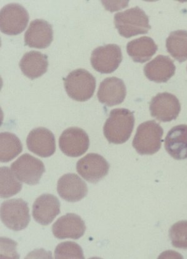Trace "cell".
<instances>
[{
	"mask_svg": "<svg viewBox=\"0 0 187 259\" xmlns=\"http://www.w3.org/2000/svg\"><path fill=\"white\" fill-rule=\"evenodd\" d=\"M168 53L182 63L187 60V31L177 30L172 32L166 40Z\"/></svg>",
	"mask_w": 187,
	"mask_h": 259,
	"instance_id": "cell-22",
	"label": "cell"
},
{
	"mask_svg": "<svg viewBox=\"0 0 187 259\" xmlns=\"http://www.w3.org/2000/svg\"><path fill=\"white\" fill-rule=\"evenodd\" d=\"M89 138L81 128H68L62 133L59 141L61 151L66 156L76 157L82 156L89 147Z\"/></svg>",
	"mask_w": 187,
	"mask_h": 259,
	"instance_id": "cell-11",
	"label": "cell"
},
{
	"mask_svg": "<svg viewBox=\"0 0 187 259\" xmlns=\"http://www.w3.org/2000/svg\"><path fill=\"white\" fill-rule=\"evenodd\" d=\"M29 15L21 5H7L0 12V28L8 35H18L25 30L28 25Z\"/></svg>",
	"mask_w": 187,
	"mask_h": 259,
	"instance_id": "cell-6",
	"label": "cell"
},
{
	"mask_svg": "<svg viewBox=\"0 0 187 259\" xmlns=\"http://www.w3.org/2000/svg\"><path fill=\"white\" fill-rule=\"evenodd\" d=\"M22 151V144L17 136L9 132L0 134V161L2 162L12 161Z\"/></svg>",
	"mask_w": 187,
	"mask_h": 259,
	"instance_id": "cell-23",
	"label": "cell"
},
{
	"mask_svg": "<svg viewBox=\"0 0 187 259\" xmlns=\"http://www.w3.org/2000/svg\"><path fill=\"white\" fill-rule=\"evenodd\" d=\"M96 87L95 77L84 69L71 72L65 79L67 94L77 101H86L92 97Z\"/></svg>",
	"mask_w": 187,
	"mask_h": 259,
	"instance_id": "cell-4",
	"label": "cell"
},
{
	"mask_svg": "<svg viewBox=\"0 0 187 259\" xmlns=\"http://www.w3.org/2000/svg\"><path fill=\"white\" fill-rule=\"evenodd\" d=\"M164 130L155 121L143 122L138 127L132 146L141 155H152L158 152L162 145Z\"/></svg>",
	"mask_w": 187,
	"mask_h": 259,
	"instance_id": "cell-3",
	"label": "cell"
},
{
	"mask_svg": "<svg viewBox=\"0 0 187 259\" xmlns=\"http://www.w3.org/2000/svg\"><path fill=\"white\" fill-rule=\"evenodd\" d=\"M11 169L19 181L31 186L38 184L45 172L43 162L29 154L19 157Z\"/></svg>",
	"mask_w": 187,
	"mask_h": 259,
	"instance_id": "cell-7",
	"label": "cell"
},
{
	"mask_svg": "<svg viewBox=\"0 0 187 259\" xmlns=\"http://www.w3.org/2000/svg\"><path fill=\"white\" fill-rule=\"evenodd\" d=\"M53 39L52 26L43 20L31 21L25 34V45L30 48L44 49L50 46Z\"/></svg>",
	"mask_w": 187,
	"mask_h": 259,
	"instance_id": "cell-17",
	"label": "cell"
},
{
	"mask_svg": "<svg viewBox=\"0 0 187 259\" xmlns=\"http://www.w3.org/2000/svg\"><path fill=\"white\" fill-rule=\"evenodd\" d=\"M19 66L26 77L34 79L46 73L48 67V57L41 52L31 51L24 55Z\"/></svg>",
	"mask_w": 187,
	"mask_h": 259,
	"instance_id": "cell-20",
	"label": "cell"
},
{
	"mask_svg": "<svg viewBox=\"0 0 187 259\" xmlns=\"http://www.w3.org/2000/svg\"><path fill=\"white\" fill-rule=\"evenodd\" d=\"M61 204L59 199L50 194L37 197L33 205V217L37 223L48 226L60 214Z\"/></svg>",
	"mask_w": 187,
	"mask_h": 259,
	"instance_id": "cell-15",
	"label": "cell"
},
{
	"mask_svg": "<svg viewBox=\"0 0 187 259\" xmlns=\"http://www.w3.org/2000/svg\"><path fill=\"white\" fill-rule=\"evenodd\" d=\"M55 258H84L83 251L74 242L61 243L55 250Z\"/></svg>",
	"mask_w": 187,
	"mask_h": 259,
	"instance_id": "cell-26",
	"label": "cell"
},
{
	"mask_svg": "<svg viewBox=\"0 0 187 259\" xmlns=\"http://www.w3.org/2000/svg\"><path fill=\"white\" fill-rule=\"evenodd\" d=\"M157 50L158 47L154 39L148 36L133 39L127 45L128 55L136 63L147 62L156 54Z\"/></svg>",
	"mask_w": 187,
	"mask_h": 259,
	"instance_id": "cell-21",
	"label": "cell"
},
{
	"mask_svg": "<svg viewBox=\"0 0 187 259\" xmlns=\"http://www.w3.org/2000/svg\"><path fill=\"white\" fill-rule=\"evenodd\" d=\"M122 61L121 48L109 44L96 48L92 53L90 63L95 70L102 74L113 73Z\"/></svg>",
	"mask_w": 187,
	"mask_h": 259,
	"instance_id": "cell-8",
	"label": "cell"
},
{
	"mask_svg": "<svg viewBox=\"0 0 187 259\" xmlns=\"http://www.w3.org/2000/svg\"><path fill=\"white\" fill-rule=\"evenodd\" d=\"M109 162L102 156L89 153L77 162L76 169L79 175L90 183H97L108 175Z\"/></svg>",
	"mask_w": 187,
	"mask_h": 259,
	"instance_id": "cell-10",
	"label": "cell"
},
{
	"mask_svg": "<svg viewBox=\"0 0 187 259\" xmlns=\"http://www.w3.org/2000/svg\"><path fill=\"white\" fill-rule=\"evenodd\" d=\"M22 184L18 181L12 169L8 167L0 168V196L9 198L20 192Z\"/></svg>",
	"mask_w": 187,
	"mask_h": 259,
	"instance_id": "cell-24",
	"label": "cell"
},
{
	"mask_svg": "<svg viewBox=\"0 0 187 259\" xmlns=\"http://www.w3.org/2000/svg\"><path fill=\"white\" fill-rule=\"evenodd\" d=\"M57 191L63 199L75 202L81 201L87 196L88 189L86 184L79 176L68 173L58 180Z\"/></svg>",
	"mask_w": 187,
	"mask_h": 259,
	"instance_id": "cell-14",
	"label": "cell"
},
{
	"mask_svg": "<svg viewBox=\"0 0 187 259\" xmlns=\"http://www.w3.org/2000/svg\"><path fill=\"white\" fill-rule=\"evenodd\" d=\"M176 67L172 59L159 55L144 67V74L150 81L162 83L166 82L175 73Z\"/></svg>",
	"mask_w": 187,
	"mask_h": 259,
	"instance_id": "cell-18",
	"label": "cell"
},
{
	"mask_svg": "<svg viewBox=\"0 0 187 259\" xmlns=\"http://www.w3.org/2000/svg\"><path fill=\"white\" fill-rule=\"evenodd\" d=\"M180 111V101L170 93H159L150 103L151 116L160 122H170L177 119Z\"/></svg>",
	"mask_w": 187,
	"mask_h": 259,
	"instance_id": "cell-9",
	"label": "cell"
},
{
	"mask_svg": "<svg viewBox=\"0 0 187 259\" xmlns=\"http://www.w3.org/2000/svg\"><path fill=\"white\" fill-rule=\"evenodd\" d=\"M134 124V116L129 109H114L110 112L104 124V136L110 143H125L130 138Z\"/></svg>",
	"mask_w": 187,
	"mask_h": 259,
	"instance_id": "cell-1",
	"label": "cell"
},
{
	"mask_svg": "<svg viewBox=\"0 0 187 259\" xmlns=\"http://www.w3.org/2000/svg\"><path fill=\"white\" fill-rule=\"evenodd\" d=\"M169 237L173 247L187 250V221L173 224L169 230Z\"/></svg>",
	"mask_w": 187,
	"mask_h": 259,
	"instance_id": "cell-25",
	"label": "cell"
},
{
	"mask_svg": "<svg viewBox=\"0 0 187 259\" xmlns=\"http://www.w3.org/2000/svg\"><path fill=\"white\" fill-rule=\"evenodd\" d=\"M26 144L29 151L41 157L53 156L56 151L54 135L45 127H37L29 133Z\"/></svg>",
	"mask_w": 187,
	"mask_h": 259,
	"instance_id": "cell-12",
	"label": "cell"
},
{
	"mask_svg": "<svg viewBox=\"0 0 187 259\" xmlns=\"http://www.w3.org/2000/svg\"><path fill=\"white\" fill-rule=\"evenodd\" d=\"M165 148L173 159H187L186 124L176 125L168 132L165 139Z\"/></svg>",
	"mask_w": 187,
	"mask_h": 259,
	"instance_id": "cell-19",
	"label": "cell"
},
{
	"mask_svg": "<svg viewBox=\"0 0 187 259\" xmlns=\"http://www.w3.org/2000/svg\"><path fill=\"white\" fill-rule=\"evenodd\" d=\"M126 94V87L124 81L118 77H110L101 82L98 98L100 103L111 107L121 104Z\"/></svg>",
	"mask_w": 187,
	"mask_h": 259,
	"instance_id": "cell-16",
	"label": "cell"
},
{
	"mask_svg": "<svg viewBox=\"0 0 187 259\" xmlns=\"http://www.w3.org/2000/svg\"><path fill=\"white\" fill-rule=\"evenodd\" d=\"M85 229L84 221L73 213H67L59 218L52 227L53 235L59 239H79L83 236Z\"/></svg>",
	"mask_w": 187,
	"mask_h": 259,
	"instance_id": "cell-13",
	"label": "cell"
},
{
	"mask_svg": "<svg viewBox=\"0 0 187 259\" xmlns=\"http://www.w3.org/2000/svg\"><path fill=\"white\" fill-rule=\"evenodd\" d=\"M0 214L3 223L14 231L26 229L31 220L28 203L21 199H10L3 202Z\"/></svg>",
	"mask_w": 187,
	"mask_h": 259,
	"instance_id": "cell-5",
	"label": "cell"
},
{
	"mask_svg": "<svg viewBox=\"0 0 187 259\" xmlns=\"http://www.w3.org/2000/svg\"><path fill=\"white\" fill-rule=\"evenodd\" d=\"M114 24L119 33L126 38L148 33L151 29L148 15L138 7L116 13Z\"/></svg>",
	"mask_w": 187,
	"mask_h": 259,
	"instance_id": "cell-2",
	"label": "cell"
}]
</instances>
